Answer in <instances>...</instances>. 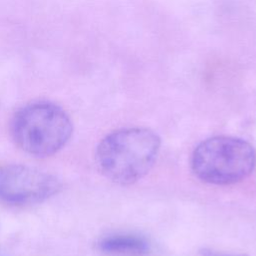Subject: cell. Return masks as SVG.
Segmentation results:
<instances>
[{"label": "cell", "mask_w": 256, "mask_h": 256, "mask_svg": "<svg viewBox=\"0 0 256 256\" xmlns=\"http://www.w3.org/2000/svg\"><path fill=\"white\" fill-rule=\"evenodd\" d=\"M160 138L146 128H129L107 135L98 145L96 162L109 180L129 185L143 178L154 166Z\"/></svg>", "instance_id": "6da1fadb"}, {"label": "cell", "mask_w": 256, "mask_h": 256, "mask_svg": "<svg viewBox=\"0 0 256 256\" xmlns=\"http://www.w3.org/2000/svg\"><path fill=\"white\" fill-rule=\"evenodd\" d=\"M73 124L58 105L39 101L21 108L11 122V135L16 145L35 157L56 154L69 142Z\"/></svg>", "instance_id": "7a4b0ae2"}, {"label": "cell", "mask_w": 256, "mask_h": 256, "mask_svg": "<svg viewBox=\"0 0 256 256\" xmlns=\"http://www.w3.org/2000/svg\"><path fill=\"white\" fill-rule=\"evenodd\" d=\"M61 183L54 175L20 164L0 166V201L12 205L37 204L55 196Z\"/></svg>", "instance_id": "277c9868"}, {"label": "cell", "mask_w": 256, "mask_h": 256, "mask_svg": "<svg viewBox=\"0 0 256 256\" xmlns=\"http://www.w3.org/2000/svg\"><path fill=\"white\" fill-rule=\"evenodd\" d=\"M99 247L105 253L118 256H143L149 251L147 241L133 235L107 237L100 242Z\"/></svg>", "instance_id": "5b68a950"}, {"label": "cell", "mask_w": 256, "mask_h": 256, "mask_svg": "<svg viewBox=\"0 0 256 256\" xmlns=\"http://www.w3.org/2000/svg\"><path fill=\"white\" fill-rule=\"evenodd\" d=\"M202 256H247V255H233V254H226V253H222V252H217V251H213V250H209V249H204L201 252Z\"/></svg>", "instance_id": "8992f818"}, {"label": "cell", "mask_w": 256, "mask_h": 256, "mask_svg": "<svg viewBox=\"0 0 256 256\" xmlns=\"http://www.w3.org/2000/svg\"><path fill=\"white\" fill-rule=\"evenodd\" d=\"M256 151L248 142L219 136L202 142L192 156V169L202 181L214 185L238 183L252 174Z\"/></svg>", "instance_id": "3957f363"}]
</instances>
